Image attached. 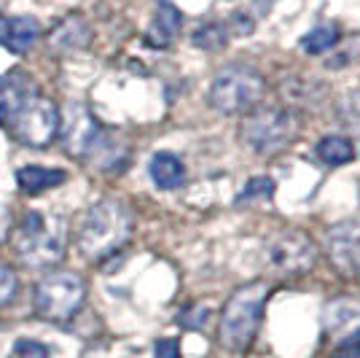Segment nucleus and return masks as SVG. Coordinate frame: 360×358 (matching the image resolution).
I'll use <instances>...</instances> for the list:
<instances>
[{"label":"nucleus","instance_id":"obj_25","mask_svg":"<svg viewBox=\"0 0 360 358\" xmlns=\"http://www.w3.org/2000/svg\"><path fill=\"white\" fill-rule=\"evenodd\" d=\"M207 315H210V310H207V307L196 304V307H191V310H186V313L180 315V323H183L186 328H205V323H207Z\"/></svg>","mask_w":360,"mask_h":358},{"label":"nucleus","instance_id":"obj_28","mask_svg":"<svg viewBox=\"0 0 360 358\" xmlns=\"http://www.w3.org/2000/svg\"><path fill=\"white\" fill-rule=\"evenodd\" d=\"M8 232H11V210L0 205V242H6Z\"/></svg>","mask_w":360,"mask_h":358},{"label":"nucleus","instance_id":"obj_16","mask_svg":"<svg viewBox=\"0 0 360 358\" xmlns=\"http://www.w3.org/2000/svg\"><path fill=\"white\" fill-rule=\"evenodd\" d=\"M150 178L159 189L165 192H172V189H180L183 180H186V167L180 162L175 154H167V151H159L153 154L150 159Z\"/></svg>","mask_w":360,"mask_h":358},{"label":"nucleus","instance_id":"obj_15","mask_svg":"<svg viewBox=\"0 0 360 358\" xmlns=\"http://www.w3.org/2000/svg\"><path fill=\"white\" fill-rule=\"evenodd\" d=\"M65 170L60 167H38V164H27V167H19L16 170V183L25 195H41L49 192L54 186L65 183Z\"/></svg>","mask_w":360,"mask_h":358},{"label":"nucleus","instance_id":"obj_19","mask_svg":"<svg viewBox=\"0 0 360 358\" xmlns=\"http://www.w3.org/2000/svg\"><path fill=\"white\" fill-rule=\"evenodd\" d=\"M336 44H339V27L336 25H320V27H315L312 32L304 35L301 49L307 54H323V51L333 49Z\"/></svg>","mask_w":360,"mask_h":358},{"label":"nucleus","instance_id":"obj_13","mask_svg":"<svg viewBox=\"0 0 360 358\" xmlns=\"http://www.w3.org/2000/svg\"><path fill=\"white\" fill-rule=\"evenodd\" d=\"M89 41H91V27L81 16H68V19H62L60 25L49 32V49L51 51H60V54L84 49V46H89Z\"/></svg>","mask_w":360,"mask_h":358},{"label":"nucleus","instance_id":"obj_12","mask_svg":"<svg viewBox=\"0 0 360 358\" xmlns=\"http://www.w3.org/2000/svg\"><path fill=\"white\" fill-rule=\"evenodd\" d=\"M180 27H183V14L169 0H159L153 19H150V27L146 32V44L153 49H167L180 35Z\"/></svg>","mask_w":360,"mask_h":358},{"label":"nucleus","instance_id":"obj_8","mask_svg":"<svg viewBox=\"0 0 360 358\" xmlns=\"http://www.w3.org/2000/svg\"><path fill=\"white\" fill-rule=\"evenodd\" d=\"M326 254L345 278H360V221H342L326 232Z\"/></svg>","mask_w":360,"mask_h":358},{"label":"nucleus","instance_id":"obj_29","mask_svg":"<svg viewBox=\"0 0 360 358\" xmlns=\"http://www.w3.org/2000/svg\"><path fill=\"white\" fill-rule=\"evenodd\" d=\"M6 35H8V19L0 14V44H6Z\"/></svg>","mask_w":360,"mask_h":358},{"label":"nucleus","instance_id":"obj_3","mask_svg":"<svg viewBox=\"0 0 360 358\" xmlns=\"http://www.w3.org/2000/svg\"><path fill=\"white\" fill-rule=\"evenodd\" d=\"M264 90H266L264 75L258 73L255 68H250V65H229L212 78L210 105L224 116L245 113V111H253L255 103L261 100Z\"/></svg>","mask_w":360,"mask_h":358},{"label":"nucleus","instance_id":"obj_22","mask_svg":"<svg viewBox=\"0 0 360 358\" xmlns=\"http://www.w3.org/2000/svg\"><path fill=\"white\" fill-rule=\"evenodd\" d=\"M14 358H51L49 347L35 340H16L14 345Z\"/></svg>","mask_w":360,"mask_h":358},{"label":"nucleus","instance_id":"obj_2","mask_svg":"<svg viewBox=\"0 0 360 358\" xmlns=\"http://www.w3.org/2000/svg\"><path fill=\"white\" fill-rule=\"evenodd\" d=\"M266 297H269V285L264 280H253V283L242 285L231 294V299L224 307L221 331H218L221 345L226 350L242 353L250 347V342L255 340V331L261 326Z\"/></svg>","mask_w":360,"mask_h":358},{"label":"nucleus","instance_id":"obj_27","mask_svg":"<svg viewBox=\"0 0 360 358\" xmlns=\"http://www.w3.org/2000/svg\"><path fill=\"white\" fill-rule=\"evenodd\" d=\"M231 19H234V32H237V35H250V32H253L255 22H253V19H250L248 14H245V11H240V14H234Z\"/></svg>","mask_w":360,"mask_h":358},{"label":"nucleus","instance_id":"obj_24","mask_svg":"<svg viewBox=\"0 0 360 358\" xmlns=\"http://www.w3.org/2000/svg\"><path fill=\"white\" fill-rule=\"evenodd\" d=\"M16 294V275L6 264H0V304L11 302Z\"/></svg>","mask_w":360,"mask_h":358},{"label":"nucleus","instance_id":"obj_14","mask_svg":"<svg viewBox=\"0 0 360 358\" xmlns=\"http://www.w3.org/2000/svg\"><path fill=\"white\" fill-rule=\"evenodd\" d=\"M25 100H27V75L19 70L0 75V124L14 121Z\"/></svg>","mask_w":360,"mask_h":358},{"label":"nucleus","instance_id":"obj_17","mask_svg":"<svg viewBox=\"0 0 360 358\" xmlns=\"http://www.w3.org/2000/svg\"><path fill=\"white\" fill-rule=\"evenodd\" d=\"M41 35V25L32 16H16L8 19V35H6V46L14 54H27L32 49V44Z\"/></svg>","mask_w":360,"mask_h":358},{"label":"nucleus","instance_id":"obj_10","mask_svg":"<svg viewBox=\"0 0 360 358\" xmlns=\"http://www.w3.org/2000/svg\"><path fill=\"white\" fill-rule=\"evenodd\" d=\"M315 259V242L307 237L304 232H285V235H280V237L274 240L269 248V261L280 272H288V275L312 269Z\"/></svg>","mask_w":360,"mask_h":358},{"label":"nucleus","instance_id":"obj_11","mask_svg":"<svg viewBox=\"0 0 360 358\" xmlns=\"http://www.w3.org/2000/svg\"><path fill=\"white\" fill-rule=\"evenodd\" d=\"M323 328L330 337H349L360 328V302L349 297H339L326 304L323 310Z\"/></svg>","mask_w":360,"mask_h":358},{"label":"nucleus","instance_id":"obj_18","mask_svg":"<svg viewBox=\"0 0 360 358\" xmlns=\"http://www.w3.org/2000/svg\"><path fill=\"white\" fill-rule=\"evenodd\" d=\"M317 156L326 164H347L355 151H352V143L347 137H339V135H328L317 143Z\"/></svg>","mask_w":360,"mask_h":358},{"label":"nucleus","instance_id":"obj_1","mask_svg":"<svg viewBox=\"0 0 360 358\" xmlns=\"http://www.w3.org/2000/svg\"><path fill=\"white\" fill-rule=\"evenodd\" d=\"M132 232V213L119 199H103L86 213L81 232H78V248L89 259H103L119 251L129 240Z\"/></svg>","mask_w":360,"mask_h":358},{"label":"nucleus","instance_id":"obj_4","mask_svg":"<svg viewBox=\"0 0 360 358\" xmlns=\"http://www.w3.org/2000/svg\"><path fill=\"white\" fill-rule=\"evenodd\" d=\"M65 245H68V235L60 218L49 221L38 210H30L25 216L19 235H16V254L25 259V264L30 267L54 264L65 254Z\"/></svg>","mask_w":360,"mask_h":358},{"label":"nucleus","instance_id":"obj_26","mask_svg":"<svg viewBox=\"0 0 360 358\" xmlns=\"http://www.w3.org/2000/svg\"><path fill=\"white\" fill-rule=\"evenodd\" d=\"M153 353L156 358H180V345L178 340H159Z\"/></svg>","mask_w":360,"mask_h":358},{"label":"nucleus","instance_id":"obj_20","mask_svg":"<svg viewBox=\"0 0 360 358\" xmlns=\"http://www.w3.org/2000/svg\"><path fill=\"white\" fill-rule=\"evenodd\" d=\"M226 38H229V32H226V27L221 25V22H207V25H202L199 30L194 32V46H199V49H224L226 46Z\"/></svg>","mask_w":360,"mask_h":358},{"label":"nucleus","instance_id":"obj_6","mask_svg":"<svg viewBox=\"0 0 360 358\" xmlns=\"http://www.w3.org/2000/svg\"><path fill=\"white\" fill-rule=\"evenodd\" d=\"M86 297V285L75 272H51L35 285V310L46 321H70Z\"/></svg>","mask_w":360,"mask_h":358},{"label":"nucleus","instance_id":"obj_21","mask_svg":"<svg viewBox=\"0 0 360 358\" xmlns=\"http://www.w3.org/2000/svg\"><path fill=\"white\" fill-rule=\"evenodd\" d=\"M274 197V180L261 175V178L248 180V186L242 189V195L237 197V205L242 202H253V199H271Z\"/></svg>","mask_w":360,"mask_h":358},{"label":"nucleus","instance_id":"obj_9","mask_svg":"<svg viewBox=\"0 0 360 358\" xmlns=\"http://www.w3.org/2000/svg\"><path fill=\"white\" fill-rule=\"evenodd\" d=\"M60 130H62V143H65V149L70 151V154H75V156H84V154H89V151L97 149L100 135H103L97 119L91 116L84 105H78V103L68 105L65 116L60 113Z\"/></svg>","mask_w":360,"mask_h":358},{"label":"nucleus","instance_id":"obj_5","mask_svg":"<svg viewBox=\"0 0 360 358\" xmlns=\"http://www.w3.org/2000/svg\"><path fill=\"white\" fill-rule=\"evenodd\" d=\"M296 135H299L296 116L277 105L253 108L242 124V140L258 154H277L288 149L296 140Z\"/></svg>","mask_w":360,"mask_h":358},{"label":"nucleus","instance_id":"obj_7","mask_svg":"<svg viewBox=\"0 0 360 358\" xmlns=\"http://www.w3.org/2000/svg\"><path fill=\"white\" fill-rule=\"evenodd\" d=\"M14 130L25 146L44 149L60 132V108L49 97H27L14 116Z\"/></svg>","mask_w":360,"mask_h":358},{"label":"nucleus","instance_id":"obj_23","mask_svg":"<svg viewBox=\"0 0 360 358\" xmlns=\"http://www.w3.org/2000/svg\"><path fill=\"white\" fill-rule=\"evenodd\" d=\"M333 358H360V328L358 331H352L349 337H345L342 342L336 345Z\"/></svg>","mask_w":360,"mask_h":358}]
</instances>
